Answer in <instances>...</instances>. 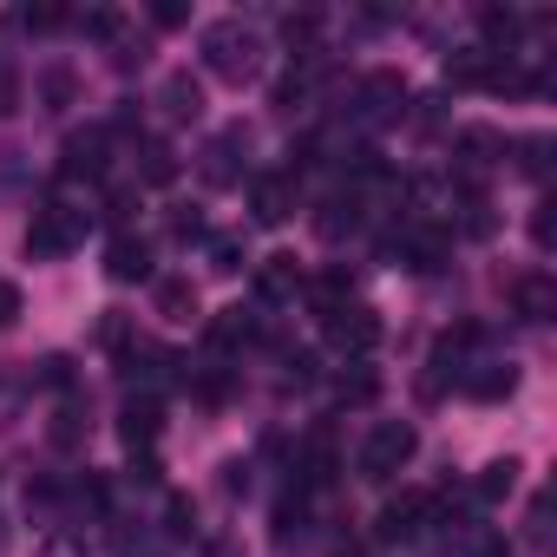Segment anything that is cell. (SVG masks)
Wrapping results in <instances>:
<instances>
[{"label": "cell", "instance_id": "cell-40", "mask_svg": "<svg viewBox=\"0 0 557 557\" xmlns=\"http://www.w3.org/2000/svg\"><path fill=\"white\" fill-rule=\"evenodd\" d=\"M132 203H138V190H112V197H106V216H112V223H125V216H132Z\"/></svg>", "mask_w": 557, "mask_h": 557}, {"label": "cell", "instance_id": "cell-17", "mask_svg": "<svg viewBox=\"0 0 557 557\" xmlns=\"http://www.w3.org/2000/svg\"><path fill=\"white\" fill-rule=\"evenodd\" d=\"M511 309L524 322H544L550 315V275H518V283H511Z\"/></svg>", "mask_w": 557, "mask_h": 557}, {"label": "cell", "instance_id": "cell-34", "mask_svg": "<svg viewBox=\"0 0 557 557\" xmlns=\"http://www.w3.org/2000/svg\"><path fill=\"white\" fill-rule=\"evenodd\" d=\"M171 236H177V243H203L210 230H203V216H197V210H177V216H171Z\"/></svg>", "mask_w": 557, "mask_h": 557}, {"label": "cell", "instance_id": "cell-1", "mask_svg": "<svg viewBox=\"0 0 557 557\" xmlns=\"http://www.w3.org/2000/svg\"><path fill=\"white\" fill-rule=\"evenodd\" d=\"M197 47H203V66H210L216 79H230V86H243V79L262 73V40H256V27H243V21H210V27L197 34Z\"/></svg>", "mask_w": 557, "mask_h": 557}, {"label": "cell", "instance_id": "cell-42", "mask_svg": "<svg viewBox=\"0 0 557 557\" xmlns=\"http://www.w3.org/2000/svg\"><path fill=\"white\" fill-rule=\"evenodd\" d=\"M14 315H21V289H14V283H0V329H8Z\"/></svg>", "mask_w": 557, "mask_h": 557}, {"label": "cell", "instance_id": "cell-33", "mask_svg": "<svg viewBox=\"0 0 557 557\" xmlns=\"http://www.w3.org/2000/svg\"><path fill=\"white\" fill-rule=\"evenodd\" d=\"M466 557H511V544H505L498 531H472V537H466Z\"/></svg>", "mask_w": 557, "mask_h": 557}, {"label": "cell", "instance_id": "cell-44", "mask_svg": "<svg viewBox=\"0 0 557 557\" xmlns=\"http://www.w3.org/2000/svg\"><path fill=\"white\" fill-rule=\"evenodd\" d=\"M171 531H190V498H171Z\"/></svg>", "mask_w": 557, "mask_h": 557}, {"label": "cell", "instance_id": "cell-7", "mask_svg": "<svg viewBox=\"0 0 557 557\" xmlns=\"http://www.w3.org/2000/svg\"><path fill=\"white\" fill-rule=\"evenodd\" d=\"M106 145H112V125H86V132H73L66 151H60V177H66V184H79V177H106Z\"/></svg>", "mask_w": 557, "mask_h": 557}, {"label": "cell", "instance_id": "cell-15", "mask_svg": "<svg viewBox=\"0 0 557 557\" xmlns=\"http://www.w3.org/2000/svg\"><path fill=\"white\" fill-rule=\"evenodd\" d=\"M158 106H164L177 125H184V119H197V112H203V79H197V73H164Z\"/></svg>", "mask_w": 557, "mask_h": 557}, {"label": "cell", "instance_id": "cell-16", "mask_svg": "<svg viewBox=\"0 0 557 557\" xmlns=\"http://www.w3.org/2000/svg\"><path fill=\"white\" fill-rule=\"evenodd\" d=\"M302 289V269H296V256H269L262 269H256V296L262 302H289Z\"/></svg>", "mask_w": 557, "mask_h": 557}, {"label": "cell", "instance_id": "cell-13", "mask_svg": "<svg viewBox=\"0 0 557 557\" xmlns=\"http://www.w3.org/2000/svg\"><path fill=\"white\" fill-rule=\"evenodd\" d=\"M296 472H302V492H322V485L342 472V459H335V433H309V440H302Z\"/></svg>", "mask_w": 557, "mask_h": 557}, {"label": "cell", "instance_id": "cell-45", "mask_svg": "<svg viewBox=\"0 0 557 557\" xmlns=\"http://www.w3.org/2000/svg\"><path fill=\"white\" fill-rule=\"evenodd\" d=\"M40 557H79V544H66V537H53V544H47Z\"/></svg>", "mask_w": 557, "mask_h": 557}, {"label": "cell", "instance_id": "cell-28", "mask_svg": "<svg viewBox=\"0 0 557 557\" xmlns=\"http://www.w3.org/2000/svg\"><path fill=\"white\" fill-rule=\"evenodd\" d=\"M302 524H309V505H302V492L275 505V537H302Z\"/></svg>", "mask_w": 557, "mask_h": 557}, {"label": "cell", "instance_id": "cell-24", "mask_svg": "<svg viewBox=\"0 0 557 557\" xmlns=\"http://www.w3.org/2000/svg\"><path fill=\"white\" fill-rule=\"evenodd\" d=\"M243 262H249L243 236H210V269H216V275H236Z\"/></svg>", "mask_w": 557, "mask_h": 557}, {"label": "cell", "instance_id": "cell-35", "mask_svg": "<svg viewBox=\"0 0 557 557\" xmlns=\"http://www.w3.org/2000/svg\"><path fill=\"white\" fill-rule=\"evenodd\" d=\"M518 151H524V158H518V171H524V177H537V171H544V151H550V145H544V138H518Z\"/></svg>", "mask_w": 557, "mask_h": 557}, {"label": "cell", "instance_id": "cell-3", "mask_svg": "<svg viewBox=\"0 0 557 557\" xmlns=\"http://www.w3.org/2000/svg\"><path fill=\"white\" fill-rule=\"evenodd\" d=\"M400 112H407V79H400V73L381 66V73H368V79L355 86V125L374 132V125H394Z\"/></svg>", "mask_w": 557, "mask_h": 557}, {"label": "cell", "instance_id": "cell-18", "mask_svg": "<svg viewBox=\"0 0 557 557\" xmlns=\"http://www.w3.org/2000/svg\"><path fill=\"white\" fill-rule=\"evenodd\" d=\"M151 296H158V315H171V322H190V315H197V289H190V275H164Z\"/></svg>", "mask_w": 557, "mask_h": 557}, {"label": "cell", "instance_id": "cell-20", "mask_svg": "<svg viewBox=\"0 0 557 557\" xmlns=\"http://www.w3.org/2000/svg\"><path fill=\"white\" fill-rule=\"evenodd\" d=\"M518 492V459H492L479 479H472V498H485V505H498V498H511Z\"/></svg>", "mask_w": 557, "mask_h": 557}, {"label": "cell", "instance_id": "cell-30", "mask_svg": "<svg viewBox=\"0 0 557 557\" xmlns=\"http://www.w3.org/2000/svg\"><path fill=\"white\" fill-rule=\"evenodd\" d=\"M492 230H498L492 203H485V197H466V236H492Z\"/></svg>", "mask_w": 557, "mask_h": 557}, {"label": "cell", "instance_id": "cell-25", "mask_svg": "<svg viewBox=\"0 0 557 557\" xmlns=\"http://www.w3.org/2000/svg\"><path fill=\"white\" fill-rule=\"evenodd\" d=\"M479 27H485V40H505V47H511L524 21H518V8H485V14H479Z\"/></svg>", "mask_w": 557, "mask_h": 557}, {"label": "cell", "instance_id": "cell-5", "mask_svg": "<svg viewBox=\"0 0 557 557\" xmlns=\"http://www.w3.org/2000/svg\"><path fill=\"white\" fill-rule=\"evenodd\" d=\"M249 125H223L210 145H203V184H216V190H230V184H243V171H249Z\"/></svg>", "mask_w": 557, "mask_h": 557}, {"label": "cell", "instance_id": "cell-43", "mask_svg": "<svg viewBox=\"0 0 557 557\" xmlns=\"http://www.w3.org/2000/svg\"><path fill=\"white\" fill-rule=\"evenodd\" d=\"M531 236H537V249H550V203H537V216H531Z\"/></svg>", "mask_w": 557, "mask_h": 557}, {"label": "cell", "instance_id": "cell-23", "mask_svg": "<svg viewBox=\"0 0 557 557\" xmlns=\"http://www.w3.org/2000/svg\"><path fill=\"white\" fill-rule=\"evenodd\" d=\"M73 92H79V86H73V66H47V73H40V99H47V112H66Z\"/></svg>", "mask_w": 557, "mask_h": 557}, {"label": "cell", "instance_id": "cell-12", "mask_svg": "<svg viewBox=\"0 0 557 557\" xmlns=\"http://www.w3.org/2000/svg\"><path fill=\"white\" fill-rule=\"evenodd\" d=\"M106 275H112V283H145V275H151V243L132 236V230H119L106 243Z\"/></svg>", "mask_w": 557, "mask_h": 557}, {"label": "cell", "instance_id": "cell-8", "mask_svg": "<svg viewBox=\"0 0 557 557\" xmlns=\"http://www.w3.org/2000/svg\"><path fill=\"white\" fill-rule=\"evenodd\" d=\"M329 322V342L335 348H348V355H368L374 342H381V315L374 309H361V302H342L335 315H322Z\"/></svg>", "mask_w": 557, "mask_h": 557}, {"label": "cell", "instance_id": "cell-9", "mask_svg": "<svg viewBox=\"0 0 557 557\" xmlns=\"http://www.w3.org/2000/svg\"><path fill=\"white\" fill-rule=\"evenodd\" d=\"M289 210H296V177H289V171H275V177H256V184H249V216H256L262 230L289 223Z\"/></svg>", "mask_w": 557, "mask_h": 557}, {"label": "cell", "instance_id": "cell-31", "mask_svg": "<svg viewBox=\"0 0 557 557\" xmlns=\"http://www.w3.org/2000/svg\"><path fill=\"white\" fill-rule=\"evenodd\" d=\"M374 394H381V374H368V368H361V374H348V381H342V400H355V407H368V400H374Z\"/></svg>", "mask_w": 557, "mask_h": 557}, {"label": "cell", "instance_id": "cell-27", "mask_svg": "<svg viewBox=\"0 0 557 557\" xmlns=\"http://www.w3.org/2000/svg\"><path fill=\"white\" fill-rule=\"evenodd\" d=\"M86 420H92V413H86L79 400H66V407H60V426H53V446H79V433H86Z\"/></svg>", "mask_w": 557, "mask_h": 557}, {"label": "cell", "instance_id": "cell-32", "mask_svg": "<svg viewBox=\"0 0 557 557\" xmlns=\"http://www.w3.org/2000/svg\"><path fill=\"white\" fill-rule=\"evenodd\" d=\"M21 27H27V34H53V27H66V8H27Z\"/></svg>", "mask_w": 557, "mask_h": 557}, {"label": "cell", "instance_id": "cell-29", "mask_svg": "<svg viewBox=\"0 0 557 557\" xmlns=\"http://www.w3.org/2000/svg\"><path fill=\"white\" fill-rule=\"evenodd\" d=\"M119 27H125V21H119L112 8H92V14H79V34H86V40H119Z\"/></svg>", "mask_w": 557, "mask_h": 557}, {"label": "cell", "instance_id": "cell-11", "mask_svg": "<svg viewBox=\"0 0 557 557\" xmlns=\"http://www.w3.org/2000/svg\"><path fill=\"white\" fill-rule=\"evenodd\" d=\"M119 433H125V446L138 453H151L158 446V433H164V407H158V394H132L125 400V413H119Z\"/></svg>", "mask_w": 557, "mask_h": 557}, {"label": "cell", "instance_id": "cell-36", "mask_svg": "<svg viewBox=\"0 0 557 557\" xmlns=\"http://www.w3.org/2000/svg\"><path fill=\"white\" fill-rule=\"evenodd\" d=\"M14 106H21V73L0 60V112H14Z\"/></svg>", "mask_w": 557, "mask_h": 557}, {"label": "cell", "instance_id": "cell-37", "mask_svg": "<svg viewBox=\"0 0 557 557\" xmlns=\"http://www.w3.org/2000/svg\"><path fill=\"white\" fill-rule=\"evenodd\" d=\"M112 66H119V73L145 66V40H132V34H125V40H119V53H112Z\"/></svg>", "mask_w": 557, "mask_h": 557}, {"label": "cell", "instance_id": "cell-19", "mask_svg": "<svg viewBox=\"0 0 557 557\" xmlns=\"http://www.w3.org/2000/svg\"><path fill=\"white\" fill-rule=\"evenodd\" d=\"M177 177V151L164 138H145L138 145V184H171Z\"/></svg>", "mask_w": 557, "mask_h": 557}, {"label": "cell", "instance_id": "cell-26", "mask_svg": "<svg viewBox=\"0 0 557 557\" xmlns=\"http://www.w3.org/2000/svg\"><path fill=\"white\" fill-rule=\"evenodd\" d=\"M315 34H322V14H289V21H283V40H289V47H302V60H309Z\"/></svg>", "mask_w": 557, "mask_h": 557}, {"label": "cell", "instance_id": "cell-2", "mask_svg": "<svg viewBox=\"0 0 557 557\" xmlns=\"http://www.w3.org/2000/svg\"><path fill=\"white\" fill-rule=\"evenodd\" d=\"M420 453V433H413V420H381L374 433H368V446H361V479H374V485H387L407 459Z\"/></svg>", "mask_w": 557, "mask_h": 557}, {"label": "cell", "instance_id": "cell-39", "mask_svg": "<svg viewBox=\"0 0 557 557\" xmlns=\"http://www.w3.org/2000/svg\"><path fill=\"white\" fill-rule=\"evenodd\" d=\"M223 394H230V381H223V374H197V400H203V407H216Z\"/></svg>", "mask_w": 557, "mask_h": 557}, {"label": "cell", "instance_id": "cell-14", "mask_svg": "<svg viewBox=\"0 0 557 557\" xmlns=\"http://www.w3.org/2000/svg\"><path fill=\"white\" fill-rule=\"evenodd\" d=\"M459 387H466L472 400H505V394L518 387V368H511V361H472V368L459 374Z\"/></svg>", "mask_w": 557, "mask_h": 557}, {"label": "cell", "instance_id": "cell-22", "mask_svg": "<svg viewBox=\"0 0 557 557\" xmlns=\"http://www.w3.org/2000/svg\"><path fill=\"white\" fill-rule=\"evenodd\" d=\"M236 342H256V315L249 309H223L210 322V348H236Z\"/></svg>", "mask_w": 557, "mask_h": 557}, {"label": "cell", "instance_id": "cell-21", "mask_svg": "<svg viewBox=\"0 0 557 557\" xmlns=\"http://www.w3.org/2000/svg\"><path fill=\"white\" fill-rule=\"evenodd\" d=\"M315 230H322L329 243H335L342 230H361V197H355V190H348V197H329L322 216H315Z\"/></svg>", "mask_w": 557, "mask_h": 557}, {"label": "cell", "instance_id": "cell-38", "mask_svg": "<svg viewBox=\"0 0 557 557\" xmlns=\"http://www.w3.org/2000/svg\"><path fill=\"white\" fill-rule=\"evenodd\" d=\"M40 381H47V387H66V381H73V361H66V355H47V361H40Z\"/></svg>", "mask_w": 557, "mask_h": 557}, {"label": "cell", "instance_id": "cell-4", "mask_svg": "<svg viewBox=\"0 0 557 557\" xmlns=\"http://www.w3.org/2000/svg\"><path fill=\"white\" fill-rule=\"evenodd\" d=\"M79 236H86V216L66 210V203H47V210H34V223H27V256L53 262V256H66Z\"/></svg>", "mask_w": 557, "mask_h": 557}, {"label": "cell", "instance_id": "cell-6", "mask_svg": "<svg viewBox=\"0 0 557 557\" xmlns=\"http://www.w3.org/2000/svg\"><path fill=\"white\" fill-rule=\"evenodd\" d=\"M433 505H440V492H400V498H387L381 518H374V537H381V544H407V537H420L426 518H433Z\"/></svg>", "mask_w": 557, "mask_h": 557}, {"label": "cell", "instance_id": "cell-41", "mask_svg": "<svg viewBox=\"0 0 557 557\" xmlns=\"http://www.w3.org/2000/svg\"><path fill=\"white\" fill-rule=\"evenodd\" d=\"M151 21H158V27H184V21H190V14H184V8H177V0H158V8H151Z\"/></svg>", "mask_w": 557, "mask_h": 557}, {"label": "cell", "instance_id": "cell-10", "mask_svg": "<svg viewBox=\"0 0 557 557\" xmlns=\"http://www.w3.org/2000/svg\"><path fill=\"white\" fill-rule=\"evenodd\" d=\"M394 256H400L413 275H433V269H446V256H453V236H446V230H407V236L394 243Z\"/></svg>", "mask_w": 557, "mask_h": 557}]
</instances>
